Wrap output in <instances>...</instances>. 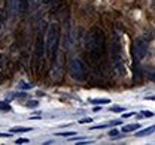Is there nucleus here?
<instances>
[{
	"mask_svg": "<svg viewBox=\"0 0 155 145\" xmlns=\"http://www.w3.org/2000/svg\"><path fill=\"white\" fill-rule=\"evenodd\" d=\"M19 85H21V88H31V84H24V83H21Z\"/></svg>",
	"mask_w": 155,
	"mask_h": 145,
	"instance_id": "nucleus-20",
	"label": "nucleus"
},
{
	"mask_svg": "<svg viewBox=\"0 0 155 145\" xmlns=\"http://www.w3.org/2000/svg\"><path fill=\"white\" fill-rule=\"evenodd\" d=\"M142 114H143V117H154V112L152 111H143Z\"/></svg>",
	"mask_w": 155,
	"mask_h": 145,
	"instance_id": "nucleus-16",
	"label": "nucleus"
},
{
	"mask_svg": "<svg viewBox=\"0 0 155 145\" xmlns=\"http://www.w3.org/2000/svg\"><path fill=\"white\" fill-rule=\"evenodd\" d=\"M145 99H146V100H155V96H146Z\"/></svg>",
	"mask_w": 155,
	"mask_h": 145,
	"instance_id": "nucleus-23",
	"label": "nucleus"
},
{
	"mask_svg": "<svg viewBox=\"0 0 155 145\" xmlns=\"http://www.w3.org/2000/svg\"><path fill=\"white\" fill-rule=\"evenodd\" d=\"M30 130H31L30 127H21V126H18V127H12L11 133H25V132H30Z\"/></svg>",
	"mask_w": 155,
	"mask_h": 145,
	"instance_id": "nucleus-8",
	"label": "nucleus"
},
{
	"mask_svg": "<svg viewBox=\"0 0 155 145\" xmlns=\"http://www.w3.org/2000/svg\"><path fill=\"white\" fill-rule=\"evenodd\" d=\"M109 102H110L109 99H93V100H91L93 105H107Z\"/></svg>",
	"mask_w": 155,
	"mask_h": 145,
	"instance_id": "nucleus-9",
	"label": "nucleus"
},
{
	"mask_svg": "<svg viewBox=\"0 0 155 145\" xmlns=\"http://www.w3.org/2000/svg\"><path fill=\"white\" fill-rule=\"evenodd\" d=\"M11 135L9 133H0V138H9Z\"/></svg>",
	"mask_w": 155,
	"mask_h": 145,
	"instance_id": "nucleus-22",
	"label": "nucleus"
},
{
	"mask_svg": "<svg viewBox=\"0 0 155 145\" xmlns=\"http://www.w3.org/2000/svg\"><path fill=\"white\" fill-rule=\"evenodd\" d=\"M154 132H155V124H152V126H149V127H146V129H143V130H140V132H137L136 136H137V138H143V136L152 135Z\"/></svg>",
	"mask_w": 155,
	"mask_h": 145,
	"instance_id": "nucleus-6",
	"label": "nucleus"
},
{
	"mask_svg": "<svg viewBox=\"0 0 155 145\" xmlns=\"http://www.w3.org/2000/svg\"><path fill=\"white\" fill-rule=\"evenodd\" d=\"M45 49H46V43L43 41L42 33H39L38 39H36V45H35V69L36 70H39V67H40L42 59L45 56Z\"/></svg>",
	"mask_w": 155,
	"mask_h": 145,
	"instance_id": "nucleus-5",
	"label": "nucleus"
},
{
	"mask_svg": "<svg viewBox=\"0 0 155 145\" xmlns=\"http://www.w3.org/2000/svg\"><path fill=\"white\" fill-rule=\"evenodd\" d=\"M131 115H136L134 112H127V114H124V117L122 118H128V117H131Z\"/></svg>",
	"mask_w": 155,
	"mask_h": 145,
	"instance_id": "nucleus-21",
	"label": "nucleus"
},
{
	"mask_svg": "<svg viewBox=\"0 0 155 145\" xmlns=\"http://www.w3.org/2000/svg\"><path fill=\"white\" fill-rule=\"evenodd\" d=\"M148 78L152 83H155V69H148Z\"/></svg>",
	"mask_w": 155,
	"mask_h": 145,
	"instance_id": "nucleus-12",
	"label": "nucleus"
},
{
	"mask_svg": "<svg viewBox=\"0 0 155 145\" xmlns=\"http://www.w3.org/2000/svg\"><path fill=\"white\" fill-rule=\"evenodd\" d=\"M88 144H93V142H91V141H90V142H88V141H87V142H78V145H88Z\"/></svg>",
	"mask_w": 155,
	"mask_h": 145,
	"instance_id": "nucleus-24",
	"label": "nucleus"
},
{
	"mask_svg": "<svg viewBox=\"0 0 155 145\" xmlns=\"http://www.w3.org/2000/svg\"><path fill=\"white\" fill-rule=\"evenodd\" d=\"M58 41H60V27L55 22H51L46 32V56L51 60H55V54L58 49Z\"/></svg>",
	"mask_w": 155,
	"mask_h": 145,
	"instance_id": "nucleus-2",
	"label": "nucleus"
},
{
	"mask_svg": "<svg viewBox=\"0 0 155 145\" xmlns=\"http://www.w3.org/2000/svg\"><path fill=\"white\" fill-rule=\"evenodd\" d=\"M69 73L75 81H84L87 78V67L81 59H70L69 62Z\"/></svg>",
	"mask_w": 155,
	"mask_h": 145,
	"instance_id": "nucleus-4",
	"label": "nucleus"
},
{
	"mask_svg": "<svg viewBox=\"0 0 155 145\" xmlns=\"http://www.w3.org/2000/svg\"><path fill=\"white\" fill-rule=\"evenodd\" d=\"M93 121V118H82V120H79V123L81 124H85V123H91Z\"/></svg>",
	"mask_w": 155,
	"mask_h": 145,
	"instance_id": "nucleus-17",
	"label": "nucleus"
},
{
	"mask_svg": "<svg viewBox=\"0 0 155 145\" xmlns=\"http://www.w3.org/2000/svg\"><path fill=\"white\" fill-rule=\"evenodd\" d=\"M100 109H101V106H96V108H94V112H98Z\"/></svg>",
	"mask_w": 155,
	"mask_h": 145,
	"instance_id": "nucleus-25",
	"label": "nucleus"
},
{
	"mask_svg": "<svg viewBox=\"0 0 155 145\" xmlns=\"http://www.w3.org/2000/svg\"><path fill=\"white\" fill-rule=\"evenodd\" d=\"M109 136H112V138H114V136H118V130H115V129L110 130V132H109Z\"/></svg>",
	"mask_w": 155,
	"mask_h": 145,
	"instance_id": "nucleus-19",
	"label": "nucleus"
},
{
	"mask_svg": "<svg viewBox=\"0 0 155 145\" xmlns=\"http://www.w3.org/2000/svg\"><path fill=\"white\" fill-rule=\"evenodd\" d=\"M104 51H106V38H104L103 30L98 27L90 29L85 35V52L91 64L94 66L101 64Z\"/></svg>",
	"mask_w": 155,
	"mask_h": 145,
	"instance_id": "nucleus-1",
	"label": "nucleus"
},
{
	"mask_svg": "<svg viewBox=\"0 0 155 145\" xmlns=\"http://www.w3.org/2000/svg\"><path fill=\"white\" fill-rule=\"evenodd\" d=\"M109 111H110V112H124L125 108H124V106H112Z\"/></svg>",
	"mask_w": 155,
	"mask_h": 145,
	"instance_id": "nucleus-11",
	"label": "nucleus"
},
{
	"mask_svg": "<svg viewBox=\"0 0 155 145\" xmlns=\"http://www.w3.org/2000/svg\"><path fill=\"white\" fill-rule=\"evenodd\" d=\"M109 124H98V126H94V127H91L93 130H97V129H106Z\"/></svg>",
	"mask_w": 155,
	"mask_h": 145,
	"instance_id": "nucleus-18",
	"label": "nucleus"
},
{
	"mask_svg": "<svg viewBox=\"0 0 155 145\" xmlns=\"http://www.w3.org/2000/svg\"><path fill=\"white\" fill-rule=\"evenodd\" d=\"M0 109L2 111H11L12 108H11V105L8 103V102H0Z\"/></svg>",
	"mask_w": 155,
	"mask_h": 145,
	"instance_id": "nucleus-10",
	"label": "nucleus"
},
{
	"mask_svg": "<svg viewBox=\"0 0 155 145\" xmlns=\"http://www.w3.org/2000/svg\"><path fill=\"white\" fill-rule=\"evenodd\" d=\"M75 135V132H61V133H58V136H73Z\"/></svg>",
	"mask_w": 155,
	"mask_h": 145,
	"instance_id": "nucleus-14",
	"label": "nucleus"
},
{
	"mask_svg": "<svg viewBox=\"0 0 155 145\" xmlns=\"http://www.w3.org/2000/svg\"><path fill=\"white\" fill-rule=\"evenodd\" d=\"M38 100H30V102H28V103H27V106H28V108H36V106H38Z\"/></svg>",
	"mask_w": 155,
	"mask_h": 145,
	"instance_id": "nucleus-15",
	"label": "nucleus"
},
{
	"mask_svg": "<svg viewBox=\"0 0 155 145\" xmlns=\"http://www.w3.org/2000/svg\"><path fill=\"white\" fill-rule=\"evenodd\" d=\"M151 39H152V35L151 33H143L142 36H139L134 41L133 49H131L134 60L140 62V60H143L146 57V54H148V45H149Z\"/></svg>",
	"mask_w": 155,
	"mask_h": 145,
	"instance_id": "nucleus-3",
	"label": "nucleus"
},
{
	"mask_svg": "<svg viewBox=\"0 0 155 145\" xmlns=\"http://www.w3.org/2000/svg\"><path fill=\"white\" fill-rule=\"evenodd\" d=\"M27 142H30V141H28V139H25V138H18V139H17V142H15V144L21 145V144H27Z\"/></svg>",
	"mask_w": 155,
	"mask_h": 145,
	"instance_id": "nucleus-13",
	"label": "nucleus"
},
{
	"mask_svg": "<svg viewBox=\"0 0 155 145\" xmlns=\"http://www.w3.org/2000/svg\"><path fill=\"white\" fill-rule=\"evenodd\" d=\"M140 129V126L139 123H133V124H124L121 127V130L124 132V133H128V132H133V130H139Z\"/></svg>",
	"mask_w": 155,
	"mask_h": 145,
	"instance_id": "nucleus-7",
	"label": "nucleus"
}]
</instances>
